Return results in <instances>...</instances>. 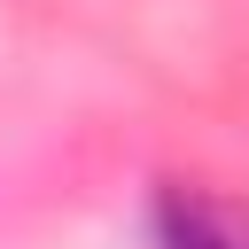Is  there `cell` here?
<instances>
[{"label":"cell","mask_w":249,"mask_h":249,"mask_svg":"<svg viewBox=\"0 0 249 249\" xmlns=\"http://www.w3.org/2000/svg\"><path fill=\"white\" fill-rule=\"evenodd\" d=\"M163 249H249L218 210H202V202H163Z\"/></svg>","instance_id":"1"}]
</instances>
